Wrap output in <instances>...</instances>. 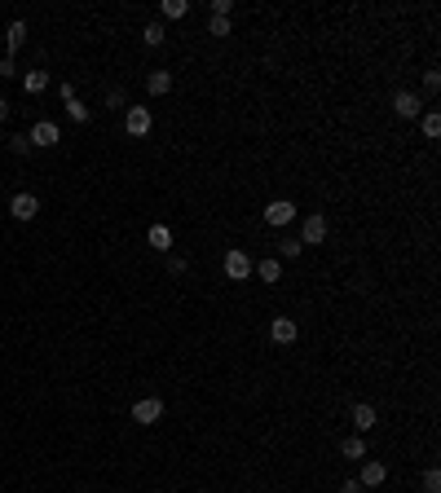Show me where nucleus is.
Returning <instances> with one entry per match:
<instances>
[{"instance_id": "1", "label": "nucleus", "mask_w": 441, "mask_h": 493, "mask_svg": "<svg viewBox=\"0 0 441 493\" xmlns=\"http://www.w3.org/2000/svg\"><path fill=\"white\" fill-rule=\"evenodd\" d=\"M221 269H225V277H230V282H248V277H252V256L243 251V246H230Z\"/></svg>"}, {"instance_id": "2", "label": "nucleus", "mask_w": 441, "mask_h": 493, "mask_svg": "<svg viewBox=\"0 0 441 493\" xmlns=\"http://www.w3.org/2000/svg\"><path fill=\"white\" fill-rule=\"evenodd\" d=\"M349 423H353L357 436H362V432H375V427H380V409H375L371 401H357V405L349 409Z\"/></svg>"}, {"instance_id": "3", "label": "nucleus", "mask_w": 441, "mask_h": 493, "mask_svg": "<svg viewBox=\"0 0 441 493\" xmlns=\"http://www.w3.org/2000/svg\"><path fill=\"white\" fill-rule=\"evenodd\" d=\"M124 128H128V137H146L155 128V114L146 110V106H128L124 110Z\"/></svg>"}, {"instance_id": "4", "label": "nucleus", "mask_w": 441, "mask_h": 493, "mask_svg": "<svg viewBox=\"0 0 441 493\" xmlns=\"http://www.w3.org/2000/svg\"><path fill=\"white\" fill-rule=\"evenodd\" d=\"M31 145H40V150H49V145H58L62 141V128L53 119H40V124H31V133H27Z\"/></svg>"}, {"instance_id": "5", "label": "nucleus", "mask_w": 441, "mask_h": 493, "mask_svg": "<svg viewBox=\"0 0 441 493\" xmlns=\"http://www.w3.org/2000/svg\"><path fill=\"white\" fill-rule=\"evenodd\" d=\"M159 419H163V401H159V397H141V401H133V423L155 427Z\"/></svg>"}, {"instance_id": "6", "label": "nucleus", "mask_w": 441, "mask_h": 493, "mask_svg": "<svg viewBox=\"0 0 441 493\" xmlns=\"http://www.w3.org/2000/svg\"><path fill=\"white\" fill-rule=\"evenodd\" d=\"M9 216L13 221H36L40 216V199H36V194H13V199H9Z\"/></svg>"}, {"instance_id": "7", "label": "nucleus", "mask_w": 441, "mask_h": 493, "mask_svg": "<svg viewBox=\"0 0 441 493\" xmlns=\"http://www.w3.org/2000/svg\"><path fill=\"white\" fill-rule=\"evenodd\" d=\"M265 221H269L274 229H287L291 221H296V203H291V199H274V203H265Z\"/></svg>"}, {"instance_id": "8", "label": "nucleus", "mask_w": 441, "mask_h": 493, "mask_svg": "<svg viewBox=\"0 0 441 493\" xmlns=\"http://www.w3.org/2000/svg\"><path fill=\"white\" fill-rule=\"evenodd\" d=\"M326 238V216H322V211H309V216L300 221V242L305 246H318Z\"/></svg>"}, {"instance_id": "9", "label": "nucleus", "mask_w": 441, "mask_h": 493, "mask_svg": "<svg viewBox=\"0 0 441 493\" xmlns=\"http://www.w3.org/2000/svg\"><path fill=\"white\" fill-rule=\"evenodd\" d=\"M388 480V467L380 463V458H362V475H357V485L362 489H380Z\"/></svg>"}, {"instance_id": "10", "label": "nucleus", "mask_w": 441, "mask_h": 493, "mask_svg": "<svg viewBox=\"0 0 441 493\" xmlns=\"http://www.w3.org/2000/svg\"><path fill=\"white\" fill-rule=\"evenodd\" d=\"M393 114H397V119H419V114H423V106H419V97H415L411 88H402V93H393Z\"/></svg>"}, {"instance_id": "11", "label": "nucleus", "mask_w": 441, "mask_h": 493, "mask_svg": "<svg viewBox=\"0 0 441 493\" xmlns=\"http://www.w3.org/2000/svg\"><path fill=\"white\" fill-rule=\"evenodd\" d=\"M296 335H300V326L291 322V317H274V322H269V339L283 343V348H287V343H296Z\"/></svg>"}, {"instance_id": "12", "label": "nucleus", "mask_w": 441, "mask_h": 493, "mask_svg": "<svg viewBox=\"0 0 441 493\" xmlns=\"http://www.w3.org/2000/svg\"><path fill=\"white\" fill-rule=\"evenodd\" d=\"M252 273L260 277V282H283V260L279 256H265V260H256Z\"/></svg>"}, {"instance_id": "13", "label": "nucleus", "mask_w": 441, "mask_h": 493, "mask_svg": "<svg viewBox=\"0 0 441 493\" xmlns=\"http://www.w3.org/2000/svg\"><path fill=\"white\" fill-rule=\"evenodd\" d=\"M340 454H345L349 463H362V458H366V440L353 432V436H345V440H340Z\"/></svg>"}, {"instance_id": "14", "label": "nucleus", "mask_w": 441, "mask_h": 493, "mask_svg": "<svg viewBox=\"0 0 441 493\" xmlns=\"http://www.w3.org/2000/svg\"><path fill=\"white\" fill-rule=\"evenodd\" d=\"M190 13V0H163L159 5V22H177V18H186Z\"/></svg>"}, {"instance_id": "15", "label": "nucleus", "mask_w": 441, "mask_h": 493, "mask_svg": "<svg viewBox=\"0 0 441 493\" xmlns=\"http://www.w3.org/2000/svg\"><path fill=\"white\" fill-rule=\"evenodd\" d=\"M168 88H172V71H151L146 75V93L151 97H163Z\"/></svg>"}, {"instance_id": "16", "label": "nucleus", "mask_w": 441, "mask_h": 493, "mask_svg": "<svg viewBox=\"0 0 441 493\" xmlns=\"http://www.w3.org/2000/svg\"><path fill=\"white\" fill-rule=\"evenodd\" d=\"M44 88H49V71H27L23 75V93L27 97H40Z\"/></svg>"}, {"instance_id": "17", "label": "nucleus", "mask_w": 441, "mask_h": 493, "mask_svg": "<svg viewBox=\"0 0 441 493\" xmlns=\"http://www.w3.org/2000/svg\"><path fill=\"white\" fill-rule=\"evenodd\" d=\"M146 242H151L155 251H172V229H168V225H151V234H146Z\"/></svg>"}, {"instance_id": "18", "label": "nucleus", "mask_w": 441, "mask_h": 493, "mask_svg": "<svg viewBox=\"0 0 441 493\" xmlns=\"http://www.w3.org/2000/svg\"><path fill=\"white\" fill-rule=\"evenodd\" d=\"M23 44H27V22H9V31H5V48H9V58L18 53Z\"/></svg>"}, {"instance_id": "19", "label": "nucleus", "mask_w": 441, "mask_h": 493, "mask_svg": "<svg viewBox=\"0 0 441 493\" xmlns=\"http://www.w3.org/2000/svg\"><path fill=\"white\" fill-rule=\"evenodd\" d=\"M419 128H423V137H428V141H437L441 137V114L437 110H423L419 114Z\"/></svg>"}, {"instance_id": "20", "label": "nucleus", "mask_w": 441, "mask_h": 493, "mask_svg": "<svg viewBox=\"0 0 441 493\" xmlns=\"http://www.w3.org/2000/svg\"><path fill=\"white\" fill-rule=\"evenodd\" d=\"M141 40L151 44V48H159L163 40H168V27H163V22H146V27H141Z\"/></svg>"}, {"instance_id": "21", "label": "nucleus", "mask_w": 441, "mask_h": 493, "mask_svg": "<svg viewBox=\"0 0 441 493\" xmlns=\"http://www.w3.org/2000/svg\"><path fill=\"white\" fill-rule=\"evenodd\" d=\"M300 251H305L300 238H283V242H279V260H296Z\"/></svg>"}, {"instance_id": "22", "label": "nucleus", "mask_w": 441, "mask_h": 493, "mask_svg": "<svg viewBox=\"0 0 441 493\" xmlns=\"http://www.w3.org/2000/svg\"><path fill=\"white\" fill-rule=\"evenodd\" d=\"M67 114H71L75 124H89V119H93V110H89L84 102H79V97H75V102H67Z\"/></svg>"}, {"instance_id": "23", "label": "nucleus", "mask_w": 441, "mask_h": 493, "mask_svg": "<svg viewBox=\"0 0 441 493\" xmlns=\"http://www.w3.org/2000/svg\"><path fill=\"white\" fill-rule=\"evenodd\" d=\"M128 106V93L124 88H106V110H124Z\"/></svg>"}, {"instance_id": "24", "label": "nucleus", "mask_w": 441, "mask_h": 493, "mask_svg": "<svg viewBox=\"0 0 441 493\" xmlns=\"http://www.w3.org/2000/svg\"><path fill=\"white\" fill-rule=\"evenodd\" d=\"M423 493H441V471H437V467L423 471Z\"/></svg>"}, {"instance_id": "25", "label": "nucleus", "mask_w": 441, "mask_h": 493, "mask_svg": "<svg viewBox=\"0 0 441 493\" xmlns=\"http://www.w3.org/2000/svg\"><path fill=\"white\" fill-rule=\"evenodd\" d=\"M207 36L225 40V36H230V18H212V22H207Z\"/></svg>"}, {"instance_id": "26", "label": "nucleus", "mask_w": 441, "mask_h": 493, "mask_svg": "<svg viewBox=\"0 0 441 493\" xmlns=\"http://www.w3.org/2000/svg\"><path fill=\"white\" fill-rule=\"evenodd\" d=\"M5 141H9V150H13V155H27V150H31L27 133H18V137H5Z\"/></svg>"}, {"instance_id": "27", "label": "nucleus", "mask_w": 441, "mask_h": 493, "mask_svg": "<svg viewBox=\"0 0 441 493\" xmlns=\"http://www.w3.org/2000/svg\"><path fill=\"white\" fill-rule=\"evenodd\" d=\"M230 9H234V0H212V18H230Z\"/></svg>"}, {"instance_id": "28", "label": "nucleus", "mask_w": 441, "mask_h": 493, "mask_svg": "<svg viewBox=\"0 0 441 493\" xmlns=\"http://www.w3.org/2000/svg\"><path fill=\"white\" fill-rule=\"evenodd\" d=\"M168 273L172 277H186V260L181 256H168Z\"/></svg>"}, {"instance_id": "29", "label": "nucleus", "mask_w": 441, "mask_h": 493, "mask_svg": "<svg viewBox=\"0 0 441 493\" xmlns=\"http://www.w3.org/2000/svg\"><path fill=\"white\" fill-rule=\"evenodd\" d=\"M423 88L437 93V88H441V71H423Z\"/></svg>"}, {"instance_id": "30", "label": "nucleus", "mask_w": 441, "mask_h": 493, "mask_svg": "<svg viewBox=\"0 0 441 493\" xmlns=\"http://www.w3.org/2000/svg\"><path fill=\"white\" fill-rule=\"evenodd\" d=\"M9 75H18V67H13V58H0V79H9Z\"/></svg>"}, {"instance_id": "31", "label": "nucleus", "mask_w": 441, "mask_h": 493, "mask_svg": "<svg viewBox=\"0 0 441 493\" xmlns=\"http://www.w3.org/2000/svg\"><path fill=\"white\" fill-rule=\"evenodd\" d=\"M340 493H362V485H357V480H345V485H340Z\"/></svg>"}, {"instance_id": "32", "label": "nucleus", "mask_w": 441, "mask_h": 493, "mask_svg": "<svg viewBox=\"0 0 441 493\" xmlns=\"http://www.w3.org/2000/svg\"><path fill=\"white\" fill-rule=\"evenodd\" d=\"M9 110H13V106L5 102V97H0V124H5V119H9Z\"/></svg>"}, {"instance_id": "33", "label": "nucleus", "mask_w": 441, "mask_h": 493, "mask_svg": "<svg viewBox=\"0 0 441 493\" xmlns=\"http://www.w3.org/2000/svg\"><path fill=\"white\" fill-rule=\"evenodd\" d=\"M0 145H5V133H0Z\"/></svg>"}]
</instances>
